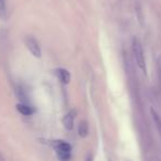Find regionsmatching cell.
I'll return each mask as SVG.
<instances>
[{"mask_svg": "<svg viewBox=\"0 0 161 161\" xmlns=\"http://www.w3.org/2000/svg\"><path fill=\"white\" fill-rule=\"evenodd\" d=\"M132 52H134V56L136 58V62L138 64V66L142 71L146 72V62H145V54H143L142 45H141L140 41L136 38L132 40Z\"/></svg>", "mask_w": 161, "mask_h": 161, "instance_id": "1", "label": "cell"}, {"mask_svg": "<svg viewBox=\"0 0 161 161\" xmlns=\"http://www.w3.org/2000/svg\"><path fill=\"white\" fill-rule=\"evenodd\" d=\"M25 45H27L28 50L31 52V54L36 58H40L41 56V47L39 42L32 36H27L25 38Z\"/></svg>", "mask_w": 161, "mask_h": 161, "instance_id": "2", "label": "cell"}, {"mask_svg": "<svg viewBox=\"0 0 161 161\" xmlns=\"http://www.w3.org/2000/svg\"><path fill=\"white\" fill-rule=\"evenodd\" d=\"M74 118H75V112L71 110L63 117V125L67 130H72L74 126Z\"/></svg>", "mask_w": 161, "mask_h": 161, "instance_id": "3", "label": "cell"}, {"mask_svg": "<svg viewBox=\"0 0 161 161\" xmlns=\"http://www.w3.org/2000/svg\"><path fill=\"white\" fill-rule=\"evenodd\" d=\"M55 74L58 76V80L62 82L63 84H69V80H71V75H69V72L65 69H58L55 71Z\"/></svg>", "mask_w": 161, "mask_h": 161, "instance_id": "4", "label": "cell"}, {"mask_svg": "<svg viewBox=\"0 0 161 161\" xmlns=\"http://www.w3.org/2000/svg\"><path fill=\"white\" fill-rule=\"evenodd\" d=\"M54 148H55L56 152L58 151H66V152H71L72 151V147L66 142V141L63 140H56L53 143Z\"/></svg>", "mask_w": 161, "mask_h": 161, "instance_id": "5", "label": "cell"}, {"mask_svg": "<svg viewBox=\"0 0 161 161\" xmlns=\"http://www.w3.org/2000/svg\"><path fill=\"white\" fill-rule=\"evenodd\" d=\"M17 109H18V112L20 113L21 115H23V116H30V115H32L34 113L33 108L25 103L18 104V105H17Z\"/></svg>", "mask_w": 161, "mask_h": 161, "instance_id": "6", "label": "cell"}, {"mask_svg": "<svg viewBox=\"0 0 161 161\" xmlns=\"http://www.w3.org/2000/svg\"><path fill=\"white\" fill-rule=\"evenodd\" d=\"M88 134V124L87 121L83 120L80 121V125H78V135L80 137H86Z\"/></svg>", "mask_w": 161, "mask_h": 161, "instance_id": "7", "label": "cell"}, {"mask_svg": "<svg viewBox=\"0 0 161 161\" xmlns=\"http://www.w3.org/2000/svg\"><path fill=\"white\" fill-rule=\"evenodd\" d=\"M151 115H152V119H153L154 125H156V127H157V130H158L159 134H160V136H161V118H160V116H159V115L157 114L156 110H153V109H151Z\"/></svg>", "mask_w": 161, "mask_h": 161, "instance_id": "8", "label": "cell"}, {"mask_svg": "<svg viewBox=\"0 0 161 161\" xmlns=\"http://www.w3.org/2000/svg\"><path fill=\"white\" fill-rule=\"evenodd\" d=\"M6 17V3L5 0H0V18Z\"/></svg>", "mask_w": 161, "mask_h": 161, "instance_id": "9", "label": "cell"}, {"mask_svg": "<svg viewBox=\"0 0 161 161\" xmlns=\"http://www.w3.org/2000/svg\"><path fill=\"white\" fill-rule=\"evenodd\" d=\"M86 161H93L92 157H90V158H87V160H86Z\"/></svg>", "mask_w": 161, "mask_h": 161, "instance_id": "10", "label": "cell"}]
</instances>
